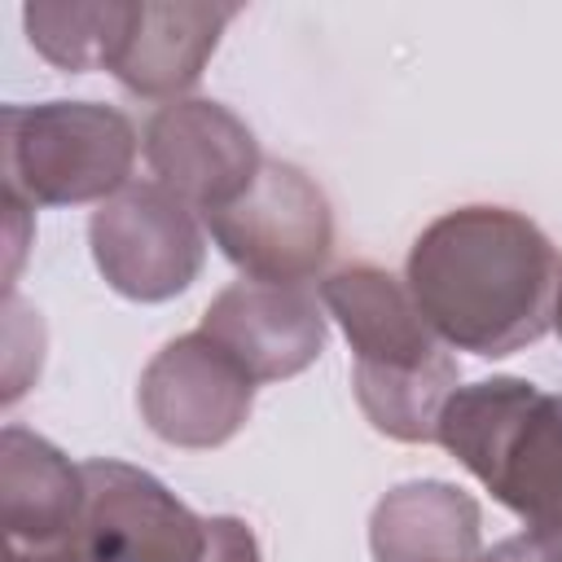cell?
Listing matches in <instances>:
<instances>
[{"instance_id":"1","label":"cell","mask_w":562,"mask_h":562,"mask_svg":"<svg viewBox=\"0 0 562 562\" xmlns=\"http://www.w3.org/2000/svg\"><path fill=\"white\" fill-rule=\"evenodd\" d=\"M408 294L439 342L509 356L553 325L558 250L509 206H461L422 228L408 250Z\"/></svg>"},{"instance_id":"2","label":"cell","mask_w":562,"mask_h":562,"mask_svg":"<svg viewBox=\"0 0 562 562\" xmlns=\"http://www.w3.org/2000/svg\"><path fill=\"white\" fill-rule=\"evenodd\" d=\"M439 443L527 527H562V395L522 378L457 386Z\"/></svg>"},{"instance_id":"3","label":"cell","mask_w":562,"mask_h":562,"mask_svg":"<svg viewBox=\"0 0 562 562\" xmlns=\"http://www.w3.org/2000/svg\"><path fill=\"white\" fill-rule=\"evenodd\" d=\"M136 162L127 114L92 101H44L4 110V193L26 206H75L114 198Z\"/></svg>"},{"instance_id":"4","label":"cell","mask_w":562,"mask_h":562,"mask_svg":"<svg viewBox=\"0 0 562 562\" xmlns=\"http://www.w3.org/2000/svg\"><path fill=\"white\" fill-rule=\"evenodd\" d=\"M206 228L250 281L272 285H303L334 246L325 193L281 158H263L255 184L233 206L206 215Z\"/></svg>"},{"instance_id":"5","label":"cell","mask_w":562,"mask_h":562,"mask_svg":"<svg viewBox=\"0 0 562 562\" xmlns=\"http://www.w3.org/2000/svg\"><path fill=\"white\" fill-rule=\"evenodd\" d=\"M92 259L110 290L136 303H162L202 268V228L167 184H123L92 211Z\"/></svg>"},{"instance_id":"6","label":"cell","mask_w":562,"mask_h":562,"mask_svg":"<svg viewBox=\"0 0 562 562\" xmlns=\"http://www.w3.org/2000/svg\"><path fill=\"white\" fill-rule=\"evenodd\" d=\"M83 470V509L75 536L97 562H202L206 518L180 505L154 474L92 457Z\"/></svg>"},{"instance_id":"7","label":"cell","mask_w":562,"mask_h":562,"mask_svg":"<svg viewBox=\"0 0 562 562\" xmlns=\"http://www.w3.org/2000/svg\"><path fill=\"white\" fill-rule=\"evenodd\" d=\"M136 404L158 439L176 448H220L250 417L255 378L198 329L149 360Z\"/></svg>"},{"instance_id":"8","label":"cell","mask_w":562,"mask_h":562,"mask_svg":"<svg viewBox=\"0 0 562 562\" xmlns=\"http://www.w3.org/2000/svg\"><path fill=\"white\" fill-rule=\"evenodd\" d=\"M145 158L184 206L215 215L259 176L263 158L250 127L220 101H171L145 127Z\"/></svg>"},{"instance_id":"9","label":"cell","mask_w":562,"mask_h":562,"mask_svg":"<svg viewBox=\"0 0 562 562\" xmlns=\"http://www.w3.org/2000/svg\"><path fill=\"white\" fill-rule=\"evenodd\" d=\"M202 334L224 347L255 382H281L321 356L325 316L303 285L246 277L202 312Z\"/></svg>"},{"instance_id":"10","label":"cell","mask_w":562,"mask_h":562,"mask_svg":"<svg viewBox=\"0 0 562 562\" xmlns=\"http://www.w3.org/2000/svg\"><path fill=\"white\" fill-rule=\"evenodd\" d=\"M321 299L342 325L356 351V369L408 373V369H430L448 356L439 334L417 312L408 285L373 263L338 268L334 277L321 281Z\"/></svg>"},{"instance_id":"11","label":"cell","mask_w":562,"mask_h":562,"mask_svg":"<svg viewBox=\"0 0 562 562\" xmlns=\"http://www.w3.org/2000/svg\"><path fill=\"white\" fill-rule=\"evenodd\" d=\"M237 9L206 4H127L105 70H114L119 83L140 97H176L198 83L206 57L215 53L220 26Z\"/></svg>"},{"instance_id":"12","label":"cell","mask_w":562,"mask_h":562,"mask_svg":"<svg viewBox=\"0 0 562 562\" xmlns=\"http://www.w3.org/2000/svg\"><path fill=\"white\" fill-rule=\"evenodd\" d=\"M369 549L378 562H479V501L439 479L400 483L373 505Z\"/></svg>"},{"instance_id":"13","label":"cell","mask_w":562,"mask_h":562,"mask_svg":"<svg viewBox=\"0 0 562 562\" xmlns=\"http://www.w3.org/2000/svg\"><path fill=\"white\" fill-rule=\"evenodd\" d=\"M83 509V470L48 439L4 426L0 435V522L9 544H48L75 531Z\"/></svg>"},{"instance_id":"14","label":"cell","mask_w":562,"mask_h":562,"mask_svg":"<svg viewBox=\"0 0 562 562\" xmlns=\"http://www.w3.org/2000/svg\"><path fill=\"white\" fill-rule=\"evenodd\" d=\"M457 360L443 356L430 369H408V373H378V369H351L356 400L364 417L404 443H430L439 439V413L448 395L457 391Z\"/></svg>"},{"instance_id":"15","label":"cell","mask_w":562,"mask_h":562,"mask_svg":"<svg viewBox=\"0 0 562 562\" xmlns=\"http://www.w3.org/2000/svg\"><path fill=\"white\" fill-rule=\"evenodd\" d=\"M123 18L127 4H70V9L40 4L26 9V31L31 44L61 70H88V66H110Z\"/></svg>"},{"instance_id":"16","label":"cell","mask_w":562,"mask_h":562,"mask_svg":"<svg viewBox=\"0 0 562 562\" xmlns=\"http://www.w3.org/2000/svg\"><path fill=\"white\" fill-rule=\"evenodd\" d=\"M202 562H259V540L250 531V522L241 518H206V549Z\"/></svg>"},{"instance_id":"17","label":"cell","mask_w":562,"mask_h":562,"mask_svg":"<svg viewBox=\"0 0 562 562\" xmlns=\"http://www.w3.org/2000/svg\"><path fill=\"white\" fill-rule=\"evenodd\" d=\"M479 562H562V527H527L522 536L501 540Z\"/></svg>"},{"instance_id":"18","label":"cell","mask_w":562,"mask_h":562,"mask_svg":"<svg viewBox=\"0 0 562 562\" xmlns=\"http://www.w3.org/2000/svg\"><path fill=\"white\" fill-rule=\"evenodd\" d=\"M4 562H97L83 540L70 531L61 540H48V544H9L4 540Z\"/></svg>"},{"instance_id":"19","label":"cell","mask_w":562,"mask_h":562,"mask_svg":"<svg viewBox=\"0 0 562 562\" xmlns=\"http://www.w3.org/2000/svg\"><path fill=\"white\" fill-rule=\"evenodd\" d=\"M553 325H558V334H562V281H558V299H553Z\"/></svg>"}]
</instances>
